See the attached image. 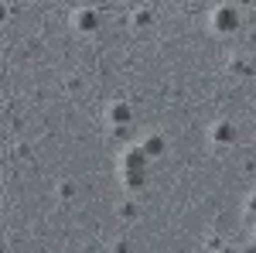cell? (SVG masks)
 Returning a JSON list of instances; mask_svg holds the SVG:
<instances>
[{
  "instance_id": "obj_1",
  "label": "cell",
  "mask_w": 256,
  "mask_h": 253,
  "mask_svg": "<svg viewBox=\"0 0 256 253\" xmlns=\"http://www.w3.org/2000/svg\"><path fill=\"white\" fill-rule=\"evenodd\" d=\"M212 31L216 35H222V38H229V35H236L239 24H242V18H239V7H232V4H216L212 7Z\"/></svg>"
},
{
  "instance_id": "obj_2",
  "label": "cell",
  "mask_w": 256,
  "mask_h": 253,
  "mask_svg": "<svg viewBox=\"0 0 256 253\" xmlns=\"http://www.w3.org/2000/svg\"><path fill=\"white\" fill-rule=\"evenodd\" d=\"M120 171H147V154L140 151V144H123L116 151V175Z\"/></svg>"
},
{
  "instance_id": "obj_3",
  "label": "cell",
  "mask_w": 256,
  "mask_h": 253,
  "mask_svg": "<svg viewBox=\"0 0 256 253\" xmlns=\"http://www.w3.org/2000/svg\"><path fill=\"white\" fill-rule=\"evenodd\" d=\"M68 24H72V31H76V35H96L99 24H102V18H99L96 7H76Z\"/></svg>"
},
{
  "instance_id": "obj_4",
  "label": "cell",
  "mask_w": 256,
  "mask_h": 253,
  "mask_svg": "<svg viewBox=\"0 0 256 253\" xmlns=\"http://www.w3.org/2000/svg\"><path fill=\"white\" fill-rule=\"evenodd\" d=\"M106 127H113V130H126L130 123H134V106L126 103V99H113L110 106H106Z\"/></svg>"
},
{
  "instance_id": "obj_5",
  "label": "cell",
  "mask_w": 256,
  "mask_h": 253,
  "mask_svg": "<svg viewBox=\"0 0 256 253\" xmlns=\"http://www.w3.org/2000/svg\"><path fill=\"white\" fill-rule=\"evenodd\" d=\"M208 144H212V147H232V144H236V123L216 120V123L208 127Z\"/></svg>"
},
{
  "instance_id": "obj_6",
  "label": "cell",
  "mask_w": 256,
  "mask_h": 253,
  "mask_svg": "<svg viewBox=\"0 0 256 253\" xmlns=\"http://www.w3.org/2000/svg\"><path fill=\"white\" fill-rule=\"evenodd\" d=\"M140 151L147 154V161H158V157L168 154V137L164 134H147L140 140Z\"/></svg>"
},
{
  "instance_id": "obj_7",
  "label": "cell",
  "mask_w": 256,
  "mask_h": 253,
  "mask_svg": "<svg viewBox=\"0 0 256 253\" xmlns=\"http://www.w3.org/2000/svg\"><path fill=\"white\" fill-rule=\"evenodd\" d=\"M120 188L130 195H140L144 188H147V171H120Z\"/></svg>"
},
{
  "instance_id": "obj_8",
  "label": "cell",
  "mask_w": 256,
  "mask_h": 253,
  "mask_svg": "<svg viewBox=\"0 0 256 253\" xmlns=\"http://www.w3.org/2000/svg\"><path fill=\"white\" fill-rule=\"evenodd\" d=\"M226 69L232 72V76H239V79H246V76H253V62L246 59L242 52H232L229 59H226Z\"/></svg>"
},
{
  "instance_id": "obj_9",
  "label": "cell",
  "mask_w": 256,
  "mask_h": 253,
  "mask_svg": "<svg viewBox=\"0 0 256 253\" xmlns=\"http://www.w3.org/2000/svg\"><path fill=\"white\" fill-rule=\"evenodd\" d=\"M116 219L120 222H137L140 219V202H134L130 195H126L123 202H116Z\"/></svg>"
},
{
  "instance_id": "obj_10",
  "label": "cell",
  "mask_w": 256,
  "mask_h": 253,
  "mask_svg": "<svg viewBox=\"0 0 256 253\" xmlns=\"http://www.w3.org/2000/svg\"><path fill=\"white\" fill-rule=\"evenodd\" d=\"M130 24H134L137 31H147V28L154 24V11H150V7H134V11H130Z\"/></svg>"
},
{
  "instance_id": "obj_11",
  "label": "cell",
  "mask_w": 256,
  "mask_h": 253,
  "mask_svg": "<svg viewBox=\"0 0 256 253\" xmlns=\"http://www.w3.org/2000/svg\"><path fill=\"white\" fill-rule=\"evenodd\" d=\"M55 195H58L62 202H72V198L79 195V185H76L72 178H65V181H58V185H55Z\"/></svg>"
},
{
  "instance_id": "obj_12",
  "label": "cell",
  "mask_w": 256,
  "mask_h": 253,
  "mask_svg": "<svg viewBox=\"0 0 256 253\" xmlns=\"http://www.w3.org/2000/svg\"><path fill=\"white\" fill-rule=\"evenodd\" d=\"M222 246H226V243H222V236H218V233H212L208 239H205V250H208V253H218Z\"/></svg>"
},
{
  "instance_id": "obj_13",
  "label": "cell",
  "mask_w": 256,
  "mask_h": 253,
  "mask_svg": "<svg viewBox=\"0 0 256 253\" xmlns=\"http://www.w3.org/2000/svg\"><path fill=\"white\" fill-rule=\"evenodd\" d=\"M113 253H134L130 239H116V243H113Z\"/></svg>"
},
{
  "instance_id": "obj_14",
  "label": "cell",
  "mask_w": 256,
  "mask_h": 253,
  "mask_svg": "<svg viewBox=\"0 0 256 253\" xmlns=\"http://www.w3.org/2000/svg\"><path fill=\"white\" fill-rule=\"evenodd\" d=\"M246 209H250V212H256V188L246 195Z\"/></svg>"
},
{
  "instance_id": "obj_15",
  "label": "cell",
  "mask_w": 256,
  "mask_h": 253,
  "mask_svg": "<svg viewBox=\"0 0 256 253\" xmlns=\"http://www.w3.org/2000/svg\"><path fill=\"white\" fill-rule=\"evenodd\" d=\"M218 253H239V250H236V246H222Z\"/></svg>"
},
{
  "instance_id": "obj_16",
  "label": "cell",
  "mask_w": 256,
  "mask_h": 253,
  "mask_svg": "<svg viewBox=\"0 0 256 253\" xmlns=\"http://www.w3.org/2000/svg\"><path fill=\"white\" fill-rule=\"evenodd\" d=\"M253 243H256V229H253Z\"/></svg>"
}]
</instances>
